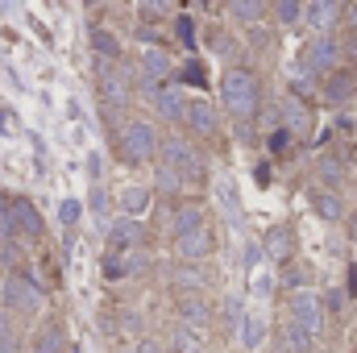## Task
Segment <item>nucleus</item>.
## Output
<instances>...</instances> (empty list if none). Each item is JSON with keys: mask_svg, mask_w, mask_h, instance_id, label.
Instances as JSON below:
<instances>
[{"mask_svg": "<svg viewBox=\"0 0 357 353\" xmlns=\"http://www.w3.org/2000/svg\"><path fill=\"white\" fill-rule=\"evenodd\" d=\"M258 96H262V88H258V75L254 71H229L225 75V104H229V112L233 117H254L258 112Z\"/></svg>", "mask_w": 357, "mask_h": 353, "instance_id": "nucleus-1", "label": "nucleus"}, {"mask_svg": "<svg viewBox=\"0 0 357 353\" xmlns=\"http://www.w3.org/2000/svg\"><path fill=\"white\" fill-rule=\"evenodd\" d=\"M121 154H125L129 163L154 158V154H158V133H154V125H150V121H129V125L121 129Z\"/></svg>", "mask_w": 357, "mask_h": 353, "instance_id": "nucleus-2", "label": "nucleus"}, {"mask_svg": "<svg viewBox=\"0 0 357 353\" xmlns=\"http://www.w3.org/2000/svg\"><path fill=\"white\" fill-rule=\"evenodd\" d=\"M0 303L8 312H21V316H33L42 308V287H33L29 278H4L0 287Z\"/></svg>", "mask_w": 357, "mask_h": 353, "instance_id": "nucleus-3", "label": "nucleus"}, {"mask_svg": "<svg viewBox=\"0 0 357 353\" xmlns=\"http://www.w3.org/2000/svg\"><path fill=\"white\" fill-rule=\"evenodd\" d=\"M162 167L175 171L178 179H195L199 175V158H195V150H191L187 142H178V137H167V142H162Z\"/></svg>", "mask_w": 357, "mask_h": 353, "instance_id": "nucleus-4", "label": "nucleus"}, {"mask_svg": "<svg viewBox=\"0 0 357 353\" xmlns=\"http://www.w3.org/2000/svg\"><path fill=\"white\" fill-rule=\"evenodd\" d=\"M291 316H295V329H303L307 337H316L320 333V299L312 295V291H295L291 295Z\"/></svg>", "mask_w": 357, "mask_h": 353, "instance_id": "nucleus-5", "label": "nucleus"}, {"mask_svg": "<svg viewBox=\"0 0 357 353\" xmlns=\"http://www.w3.org/2000/svg\"><path fill=\"white\" fill-rule=\"evenodd\" d=\"M167 71H171V63H167L162 50H146V54H142V88H146V96H158V91H162Z\"/></svg>", "mask_w": 357, "mask_h": 353, "instance_id": "nucleus-6", "label": "nucleus"}, {"mask_svg": "<svg viewBox=\"0 0 357 353\" xmlns=\"http://www.w3.org/2000/svg\"><path fill=\"white\" fill-rule=\"evenodd\" d=\"M137 241H142V225H137V220H129V216L112 220V229H108V254H125V250H133Z\"/></svg>", "mask_w": 357, "mask_h": 353, "instance_id": "nucleus-7", "label": "nucleus"}, {"mask_svg": "<svg viewBox=\"0 0 357 353\" xmlns=\"http://www.w3.org/2000/svg\"><path fill=\"white\" fill-rule=\"evenodd\" d=\"M8 220H13V229H21V233H29V237H42V216H38V208L29 204V200H13V208H8Z\"/></svg>", "mask_w": 357, "mask_h": 353, "instance_id": "nucleus-8", "label": "nucleus"}, {"mask_svg": "<svg viewBox=\"0 0 357 353\" xmlns=\"http://www.w3.org/2000/svg\"><path fill=\"white\" fill-rule=\"evenodd\" d=\"M183 117H187V121H191V129H195V133H204V137H208V133H216V125H220V117H216V108H212L208 100H191V104L183 108Z\"/></svg>", "mask_w": 357, "mask_h": 353, "instance_id": "nucleus-9", "label": "nucleus"}, {"mask_svg": "<svg viewBox=\"0 0 357 353\" xmlns=\"http://www.w3.org/2000/svg\"><path fill=\"white\" fill-rule=\"evenodd\" d=\"M303 54H307V59H303V63H307V71H328V67L337 63V42L324 33V38H316Z\"/></svg>", "mask_w": 357, "mask_h": 353, "instance_id": "nucleus-10", "label": "nucleus"}, {"mask_svg": "<svg viewBox=\"0 0 357 353\" xmlns=\"http://www.w3.org/2000/svg\"><path fill=\"white\" fill-rule=\"evenodd\" d=\"M204 254H212V233H208V229H195V233L178 237V258H183L187 266L199 262Z\"/></svg>", "mask_w": 357, "mask_h": 353, "instance_id": "nucleus-11", "label": "nucleus"}, {"mask_svg": "<svg viewBox=\"0 0 357 353\" xmlns=\"http://www.w3.org/2000/svg\"><path fill=\"white\" fill-rule=\"evenodd\" d=\"M291 250H295V233H291L287 225H278V229H270V233H266V246H262V254H266V258L287 262V258H291Z\"/></svg>", "mask_w": 357, "mask_h": 353, "instance_id": "nucleus-12", "label": "nucleus"}, {"mask_svg": "<svg viewBox=\"0 0 357 353\" xmlns=\"http://www.w3.org/2000/svg\"><path fill=\"white\" fill-rule=\"evenodd\" d=\"M154 104H158V117H162V121H178L183 108H187V100H183L178 88H162L158 96H154Z\"/></svg>", "mask_w": 357, "mask_h": 353, "instance_id": "nucleus-13", "label": "nucleus"}, {"mask_svg": "<svg viewBox=\"0 0 357 353\" xmlns=\"http://www.w3.org/2000/svg\"><path fill=\"white\" fill-rule=\"evenodd\" d=\"M178 324L199 333V329L208 324V303H204V299H183V303H178Z\"/></svg>", "mask_w": 357, "mask_h": 353, "instance_id": "nucleus-14", "label": "nucleus"}, {"mask_svg": "<svg viewBox=\"0 0 357 353\" xmlns=\"http://www.w3.org/2000/svg\"><path fill=\"white\" fill-rule=\"evenodd\" d=\"M337 13H341V4H333V0H316V4H303V17H307V25H316V29H328Z\"/></svg>", "mask_w": 357, "mask_h": 353, "instance_id": "nucleus-15", "label": "nucleus"}, {"mask_svg": "<svg viewBox=\"0 0 357 353\" xmlns=\"http://www.w3.org/2000/svg\"><path fill=\"white\" fill-rule=\"evenodd\" d=\"M121 208H125V216H129V220H133L137 212H146V208H150V187H142V183L125 187V191H121Z\"/></svg>", "mask_w": 357, "mask_h": 353, "instance_id": "nucleus-16", "label": "nucleus"}, {"mask_svg": "<svg viewBox=\"0 0 357 353\" xmlns=\"http://www.w3.org/2000/svg\"><path fill=\"white\" fill-rule=\"evenodd\" d=\"M195 229H204V208H199V204H183L175 212V233L187 237V233H195Z\"/></svg>", "mask_w": 357, "mask_h": 353, "instance_id": "nucleus-17", "label": "nucleus"}, {"mask_svg": "<svg viewBox=\"0 0 357 353\" xmlns=\"http://www.w3.org/2000/svg\"><path fill=\"white\" fill-rule=\"evenodd\" d=\"M63 350H67V337H63V329H59V324L42 329V333H38V341H33V353H63Z\"/></svg>", "mask_w": 357, "mask_h": 353, "instance_id": "nucleus-18", "label": "nucleus"}, {"mask_svg": "<svg viewBox=\"0 0 357 353\" xmlns=\"http://www.w3.org/2000/svg\"><path fill=\"white\" fill-rule=\"evenodd\" d=\"M175 350L178 353H204V333H195V329H175Z\"/></svg>", "mask_w": 357, "mask_h": 353, "instance_id": "nucleus-19", "label": "nucleus"}, {"mask_svg": "<svg viewBox=\"0 0 357 353\" xmlns=\"http://www.w3.org/2000/svg\"><path fill=\"white\" fill-rule=\"evenodd\" d=\"M237 329H241V341H245V350H258V345H262V337H266V329H262V320H258V316H245Z\"/></svg>", "mask_w": 357, "mask_h": 353, "instance_id": "nucleus-20", "label": "nucleus"}, {"mask_svg": "<svg viewBox=\"0 0 357 353\" xmlns=\"http://www.w3.org/2000/svg\"><path fill=\"white\" fill-rule=\"evenodd\" d=\"M91 46H96L100 59H116V54H121V46H116V38H112L108 29H96V33H91Z\"/></svg>", "mask_w": 357, "mask_h": 353, "instance_id": "nucleus-21", "label": "nucleus"}, {"mask_svg": "<svg viewBox=\"0 0 357 353\" xmlns=\"http://www.w3.org/2000/svg\"><path fill=\"white\" fill-rule=\"evenodd\" d=\"M282 341H287V350L291 353H312V337H307L303 329H295V324L282 329Z\"/></svg>", "mask_w": 357, "mask_h": 353, "instance_id": "nucleus-22", "label": "nucleus"}, {"mask_svg": "<svg viewBox=\"0 0 357 353\" xmlns=\"http://www.w3.org/2000/svg\"><path fill=\"white\" fill-rule=\"evenodd\" d=\"M312 208H316L324 220H341V200H337V195H312Z\"/></svg>", "mask_w": 357, "mask_h": 353, "instance_id": "nucleus-23", "label": "nucleus"}, {"mask_svg": "<svg viewBox=\"0 0 357 353\" xmlns=\"http://www.w3.org/2000/svg\"><path fill=\"white\" fill-rule=\"evenodd\" d=\"M175 283L178 287H187V291H199V287H204V274H199V270H195V266H178L175 270Z\"/></svg>", "mask_w": 357, "mask_h": 353, "instance_id": "nucleus-24", "label": "nucleus"}, {"mask_svg": "<svg viewBox=\"0 0 357 353\" xmlns=\"http://www.w3.org/2000/svg\"><path fill=\"white\" fill-rule=\"evenodd\" d=\"M216 195H220V204L237 216V183H233V179H216Z\"/></svg>", "mask_w": 357, "mask_h": 353, "instance_id": "nucleus-25", "label": "nucleus"}, {"mask_svg": "<svg viewBox=\"0 0 357 353\" xmlns=\"http://www.w3.org/2000/svg\"><path fill=\"white\" fill-rule=\"evenodd\" d=\"M354 96V75H337L333 84H328V100L333 104H341V100H349Z\"/></svg>", "mask_w": 357, "mask_h": 353, "instance_id": "nucleus-26", "label": "nucleus"}, {"mask_svg": "<svg viewBox=\"0 0 357 353\" xmlns=\"http://www.w3.org/2000/svg\"><path fill=\"white\" fill-rule=\"evenodd\" d=\"M274 17H278L282 25H295V21L303 17V4H295V0H282V4H274Z\"/></svg>", "mask_w": 357, "mask_h": 353, "instance_id": "nucleus-27", "label": "nucleus"}, {"mask_svg": "<svg viewBox=\"0 0 357 353\" xmlns=\"http://www.w3.org/2000/svg\"><path fill=\"white\" fill-rule=\"evenodd\" d=\"M104 100H108L112 108H121V104L129 100V91H125V84H121V80H104Z\"/></svg>", "mask_w": 357, "mask_h": 353, "instance_id": "nucleus-28", "label": "nucleus"}, {"mask_svg": "<svg viewBox=\"0 0 357 353\" xmlns=\"http://www.w3.org/2000/svg\"><path fill=\"white\" fill-rule=\"evenodd\" d=\"M262 13H266V8H262L258 0H241V4H233V17H237V21H258Z\"/></svg>", "mask_w": 357, "mask_h": 353, "instance_id": "nucleus-29", "label": "nucleus"}, {"mask_svg": "<svg viewBox=\"0 0 357 353\" xmlns=\"http://www.w3.org/2000/svg\"><path fill=\"white\" fill-rule=\"evenodd\" d=\"M79 212H84V208H79V200H63V208H59V220L71 229V225L79 220Z\"/></svg>", "mask_w": 357, "mask_h": 353, "instance_id": "nucleus-30", "label": "nucleus"}, {"mask_svg": "<svg viewBox=\"0 0 357 353\" xmlns=\"http://www.w3.org/2000/svg\"><path fill=\"white\" fill-rule=\"evenodd\" d=\"M158 187H162V191H178L183 179H178L175 171H167V167H158Z\"/></svg>", "mask_w": 357, "mask_h": 353, "instance_id": "nucleus-31", "label": "nucleus"}, {"mask_svg": "<svg viewBox=\"0 0 357 353\" xmlns=\"http://www.w3.org/2000/svg\"><path fill=\"white\" fill-rule=\"evenodd\" d=\"M258 262H262V246H254V241H250V246L241 250V266H245V270H254Z\"/></svg>", "mask_w": 357, "mask_h": 353, "instance_id": "nucleus-32", "label": "nucleus"}, {"mask_svg": "<svg viewBox=\"0 0 357 353\" xmlns=\"http://www.w3.org/2000/svg\"><path fill=\"white\" fill-rule=\"evenodd\" d=\"M0 353H17V337H13V329L4 324V316H0Z\"/></svg>", "mask_w": 357, "mask_h": 353, "instance_id": "nucleus-33", "label": "nucleus"}, {"mask_svg": "<svg viewBox=\"0 0 357 353\" xmlns=\"http://www.w3.org/2000/svg\"><path fill=\"white\" fill-rule=\"evenodd\" d=\"M225 316H229V324H241L245 316H241V299L237 295H229V303H225Z\"/></svg>", "mask_w": 357, "mask_h": 353, "instance_id": "nucleus-34", "label": "nucleus"}, {"mask_svg": "<svg viewBox=\"0 0 357 353\" xmlns=\"http://www.w3.org/2000/svg\"><path fill=\"white\" fill-rule=\"evenodd\" d=\"M104 274H108V278L125 274V262H121V254H108V258H104Z\"/></svg>", "mask_w": 357, "mask_h": 353, "instance_id": "nucleus-35", "label": "nucleus"}, {"mask_svg": "<svg viewBox=\"0 0 357 353\" xmlns=\"http://www.w3.org/2000/svg\"><path fill=\"white\" fill-rule=\"evenodd\" d=\"M282 108H287V117H291V125H303V121H307V112H303V104H295V100H287Z\"/></svg>", "mask_w": 357, "mask_h": 353, "instance_id": "nucleus-36", "label": "nucleus"}, {"mask_svg": "<svg viewBox=\"0 0 357 353\" xmlns=\"http://www.w3.org/2000/svg\"><path fill=\"white\" fill-rule=\"evenodd\" d=\"M178 38L191 46V17H178Z\"/></svg>", "mask_w": 357, "mask_h": 353, "instance_id": "nucleus-37", "label": "nucleus"}, {"mask_svg": "<svg viewBox=\"0 0 357 353\" xmlns=\"http://www.w3.org/2000/svg\"><path fill=\"white\" fill-rule=\"evenodd\" d=\"M282 146H287V129H278V133H270V150H274V154H278V150H282Z\"/></svg>", "mask_w": 357, "mask_h": 353, "instance_id": "nucleus-38", "label": "nucleus"}, {"mask_svg": "<svg viewBox=\"0 0 357 353\" xmlns=\"http://www.w3.org/2000/svg\"><path fill=\"white\" fill-rule=\"evenodd\" d=\"M104 204H108V200H104V187H91V208L104 212Z\"/></svg>", "mask_w": 357, "mask_h": 353, "instance_id": "nucleus-39", "label": "nucleus"}, {"mask_svg": "<svg viewBox=\"0 0 357 353\" xmlns=\"http://www.w3.org/2000/svg\"><path fill=\"white\" fill-rule=\"evenodd\" d=\"M183 80H191V84H199V80H204V71H199V67H195V63H191V67H187V71H183Z\"/></svg>", "mask_w": 357, "mask_h": 353, "instance_id": "nucleus-40", "label": "nucleus"}, {"mask_svg": "<svg viewBox=\"0 0 357 353\" xmlns=\"http://www.w3.org/2000/svg\"><path fill=\"white\" fill-rule=\"evenodd\" d=\"M282 283H291V287H299V283H303V270H287V274H282Z\"/></svg>", "mask_w": 357, "mask_h": 353, "instance_id": "nucleus-41", "label": "nucleus"}, {"mask_svg": "<svg viewBox=\"0 0 357 353\" xmlns=\"http://www.w3.org/2000/svg\"><path fill=\"white\" fill-rule=\"evenodd\" d=\"M142 353H162V350H158L154 341H146V345H142Z\"/></svg>", "mask_w": 357, "mask_h": 353, "instance_id": "nucleus-42", "label": "nucleus"}, {"mask_svg": "<svg viewBox=\"0 0 357 353\" xmlns=\"http://www.w3.org/2000/svg\"><path fill=\"white\" fill-rule=\"evenodd\" d=\"M8 262V250H4V246H0V266Z\"/></svg>", "mask_w": 357, "mask_h": 353, "instance_id": "nucleus-43", "label": "nucleus"}, {"mask_svg": "<svg viewBox=\"0 0 357 353\" xmlns=\"http://www.w3.org/2000/svg\"><path fill=\"white\" fill-rule=\"evenodd\" d=\"M349 233H354V241H357V216H354V225H349Z\"/></svg>", "mask_w": 357, "mask_h": 353, "instance_id": "nucleus-44", "label": "nucleus"}, {"mask_svg": "<svg viewBox=\"0 0 357 353\" xmlns=\"http://www.w3.org/2000/svg\"><path fill=\"white\" fill-rule=\"evenodd\" d=\"M349 17H354V25H357V4H354V8H349Z\"/></svg>", "mask_w": 357, "mask_h": 353, "instance_id": "nucleus-45", "label": "nucleus"}]
</instances>
